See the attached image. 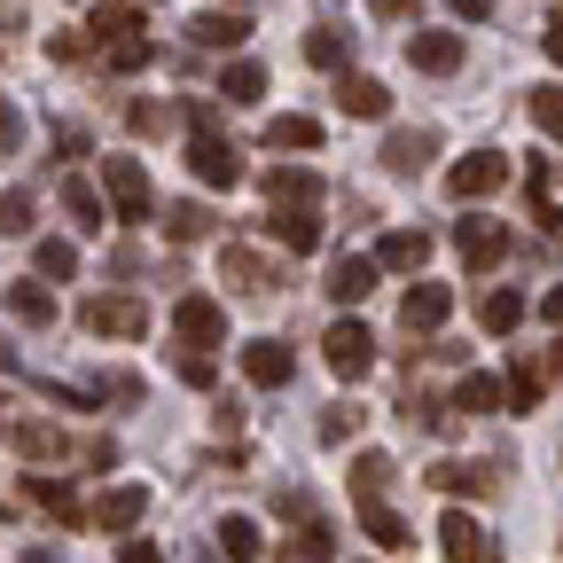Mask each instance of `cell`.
<instances>
[{"label":"cell","instance_id":"6","mask_svg":"<svg viewBox=\"0 0 563 563\" xmlns=\"http://www.w3.org/2000/svg\"><path fill=\"white\" fill-rule=\"evenodd\" d=\"M439 548H446V563H501L470 509H446V517H439Z\"/></svg>","mask_w":563,"mask_h":563},{"label":"cell","instance_id":"45","mask_svg":"<svg viewBox=\"0 0 563 563\" xmlns=\"http://www.w3.org/2000/svg\"><path fill=\"white\" fill-rule=\"evenodd\" d=\"M102 391H110V399H141V376H125V368H110V376H102Z\"/></svg>","mask_w":563,"mask_h":563},{"label":"cell","instance_id":"38","mask_svg":"<svg viewBox=\"0 0 563 563\" xmlns=\"http://www.w3.org/2000/svg\"><path fill=\"white\" fill-rule=\"evenodd\" d=\"M40 274H47V282H70V274H79V251H70L63 235H47V243H40Z\"/></svg>","mask_w":563,"mask_h":563},{"label":"cell","instance_id":"23","mask_svg":"<svg viewBox=\"0 0 563 563\" xmlns=\"http://www.w3.org/2000/svg\"><path fill=\"white\" fill-rule=\"evenodd\" d=\"M9 313L24 329H47L55 321V298H47V282H9Z\"/></svg>","mask_w":563,"mask_h":563},{"label":"cell","instance_id":"10","mask_svg":"<svg viewBox=\"0 0 563 563\" xmlns=\"http://www.w3.org/2000/svg\"><path fill=\"white\" fill-rule=\"evenodd\" d=\"M422 258H431V235L422 228H391L376 243V274H422Z\"/></svg>","mask_w":563,"mask_h":563},{"label":"cell","instance_id":"29","mask_svg":"<svg viewBox=\"0 0 563 563\" xmlns=\"http://www.w3.org/2000/svg\"><path fill=\"white\" fill-rule=\"evenodd\" d=\"M399 477V462L391 454H361L352 462V493H361V501H384V485Z\"/></svg>","mask_w":563,"mask_h":563},{"label":"cell","instance_id":"5","mask_svg":"<svg viewBox=\"0 0 563 563\" xmlns=\"http://www.w3.org/2000/svg\"><path fill=\"white\" fill-rule=\"evenodd\" d=\"M79 321L95 336H141V329H150V306H141V298H87Z\"/></svg>","mask_w":563,"mask_h":563},{"label":"cell","instance_id":"21","mask_svg":"<svg viewBox=\"0 0 563 563\" xmlns=\"http://www.w3.org/2000/svg\"><path fill=\"white\" fill-rule=\"evenodd\" d=\"M266 228H274V243L290 251V258H298V251H321V220H313V211H274Z\"/></svg>","mask_w":563,"mask_h":563},{"label":"cell","instance_id":"11","mask_svg":"<svg viewBox=\"0 0 563 563\" xmlns=\"http://www.w3.org/2000/svg\"><path fill=\"white\" fill-rule=\"evenodd\" d=\"M407 63L431 70V79H446V70H462V32H415L407 40Z\"/></svg>","mask_w":563,"mask_h":563},{"label":"cell","instance_id":"36","mask_svg":"<svg viewBox=\"0 0 563 563\" xmlns=\"http://www.w3.org/2000/svg\"><path fill=\"white\" fill-rule=\"evenodd\" d=\"M16 446H24L32 462H63V454H70V446H63V431H47V422H24Z\"/></svg>","mask_w":563,"mask_h":563},{"label":"cell","instance_id":"33","mask_svg":"<svg viewBox=\"0 0 563 563\" xmlns=\"http://www.w3.org/2000/svg\"><path fill=\"white\" fill-rule=\"evenodd\" d=\"M165 235H173V243H203V235H211V211H203V203H173V211H165Z\"/></svg>","mask_w":563,"mask_h":563},{"label":"cell","instance_id":"25","mask_svg":"<svg viewBox=\"0 0 563 563\" xmlns=\"http://www.w3.org/2000/svg\"><path fill=\"white\" fill-rule=\"evenodd\" d=\"M361 532H368L376 548H407V540H415V532L399 525V509H391V501H361Z\"/></svg>","mask_w":563,"mask_h":563},{"label":"cell","instance_id":"49","mask_svg":"<svg viewBox=\"0 0 563 563\" xmlns=\"http://www.w3.org/2000/svg\"><path fill=\"white\" fill-rule=\"evenodd\" d=\"M540 47H548V55H555V63H563V16H555V24H548V32H540Z\"/></svg>","mask_w":563,"mask_h":563},{"label":"cell","instance_id":"43","mask_svg":"<svg viewBox=\"0 0 563 563\" xmlns=\"http://www.w3.org/2000/svg\"><path fill=\"white\" fill-rule=\"evenodd\" d=\"M125 125H133V133H157V125H165V110H157V102H133V110H125Z\"/></svg>","mask_w":563,"mask_h":563},{"label":"cell","instance_id":"47","mask_svg":"<svg viewBox=\"0 0 563 563\" xmlns=\"http://www.w3.org/2000/svg\"><path fill=\"white\" fill-rule=\"evenodd\" d=\"M16 133H24V125H16V110H9V102H0V157H9V150H16Z\"/></svg>","mask_w":563,"mask_h":563},{"label":"cell","instance_id":"7","mask_svg":"<svg viewBox=\"0 0 563 563\" xmlns=\"http://www.w3.org/2000/svg\"><path fill=\"white\" fill-rule=\"evenodd\" d=\"M454 251L470 258V274H485V266H501L509 228H501V220H462V228H454Z\"/></svg>","mask_w":563,"mask_h":563},{"label":"cell","instance_id":"35","mask_svg":"<svg viewBox=\"0 0 563 563\" xmlns=\"http://www.w3.org/2000/svg\"><path fill=\"white\" fill-rule=\"evenodd\" d=\"M306 63L336 70V63H344V24H313V32H306Z\"/></svg>","mask_w":563,"mask_h":563},{"label":"cell","instance_id":"14","mask_svg":"<svg viewBox=\"0 0 563 563\" xmlns=\"http://www.w3.org/2000/svg\"><path fill=\"white\" fill-rule=\"evenodd\" d=\"M141 517H150V493H141V485H110L102 501H95V525L102 532H133Z\"/></svg>","mask_w":563,"mask_h":563},{"label":"cell","instance_id":"18","mask_svg":"<svg viewBox=\"0 0 563 563\" xmlns=\"http://www.w3.org/2000/svg\"><path fill=\"white\" fill-rule=\"evenodd\" d=\"M501 407H509V415H532V407H540V361H532V352H517V361H509Z\"/></svg>","mask_w":563,"mask_h":563},{"label":"cell","instance_id":"9","mask_svg":"<svg viewBox=\"0 0 563 563\" xmlns=\"http://www.w3.org/2000/svg\"><path fill=\"white\" fill-rule=\"evenodd\" d=\"M173 336H180V344H220V336H228V313L211 306V298H180V306H173Z\"/></svg>","mask_w":563,"mask_h":563},{"label":"cell","instance_id":"48","mask_svg":"<svg viewBox=\"0 0 563 563\" xmlns=\"http://www.w3.org/2000/svg\"><path fill=\"white\" fill-rule=\"evenodd\" d=\"M540 321H555V329H563V282H555V290L540 298Z\"/></svg>","mask_w":563,"mask_h":563},{"label":"cell","instance_id":"24","mask_svg":"<svg viewBox=\"0 0 563 563\" xmlns=\"http://www.w3.org/2000/svg\"><path fill=\"white\" fill-rule=\"evenodd\" d=\"M454 407H462V415H501V376L470 368V376L454 384Z\"/></svg>","mask_w":563,"mask_h":563},{"label":"cell","instance_id":"1","mask_svg":"<svg viewBox=\"0 0 563 563\" xmlns=\"http://www.w3.org/2000/svg\"><path fill=\"white\" fill-rule=\"evenodd\" d=\"M102 188H110V220H118V228H141V220L157 211L150 173H141L133 157H102Z\"/></svg>","mask_w":563,"mask_h":563},{"label":"cell","instance_id":"42","mask_svg":"<svg viewBox=\"0 0 563 563\" xmlns=\"http://www.w3.org/2000/svg\"><path fill=\"white\" fill-rule=\"evenodd\" d=\"M361 422H368V407H329V415H321V439H329V446H344L352 431H361Z\"/></svg>","mask_w":563,"mask_h":563},{"label":"cell","instance_id":"53","mask_svg":"<svg viewBox=\"0 0 563 563\" xmlns=\"http://www.w3.org/2000/svg\"><path fill=\"white\" fill-rule=\"evenodd\" d=\"M548 361H555V376H563V344H555V352H548Z\"/></svg>","mask_w":563,"mask_h":563},{"label":"cell","instance_id":"41","mask_svg":"<svg viewBox=\"0 0 563 563\" xmlns=\"http://www.w3.org/2000/svg\"><path fill=\"white\" fill-rule=\"evenodd\" d=\"M150 55H157V40H150V32H133V40H110V70H141Z\"/></svg>","mask_w":563,"mask_h":563},{"label":"cell","instance_id":"4","mask_svg":"<svg viewBox=\"0 0 563 563\" xmlns=\"http://www.w3.org/2000/svg\"><path fill=\"white\" fill-rule=\"evenodd\" d=\"M509 180V157L501 150H477V157H462L454 173H446V196H462V203H485L493 188Z\"/></svg>","mask_w":563,"mask_h":563},{"label":"cell","instance_id":"13","mask_svg":"<svg viewBox=\"0 0 563 563\" xmlns=\"http://www.w3.org/2000/svg\"><path fill=\"white\" fill-rule=\"evenodd\" d=\"M24 493H32V501H40V509H47L55 525H70V532L87 525V501H79V493H70L63 477H40V470H32V477H24Z\"/></svg>","mask_w":563,"mask_h":563},{"label":"cell","instance_id":"8","mask_svg":"<svg viewBox=\"0 0 563 563\" xmlns=\"http://www.w3.org/2000/svg\"><path fill=\"white\" fill-rule=\"evenodd\" d=\"M243 376L258 384V391H282L298 376V361H290V344H274V336H258V344H243Z\"/></svg>","mask_w":563,"mask_h":563},{"label":"cell","instance_id":"22","mask_svg":"<svg viewBox=\"0 0 563 563\" xmlns=\"http://www.w3.org/2000/svg\"><path fill=\"white\" fill-rule=\"evenodd\" d=\"M517 321H525V290H493V298L477 306V329H485V336H517Z\"/></svg>","mask_w":563,"mask_h":563},{"label":"cell","instance_id":"44","mask_svg":"<svg viewBox=\"0 0 563 563\" xmlns=\"http://www.w3.org/2000/svg\"><path fill=\"white\" fill-rule=\"evenodd\" d=\"M180 384H196V391H211V361H203V352H188V361H180Z\"/></svg>","mask_w":563,"mask_h":563},{"label":"cell","instance_id":"37","mask_svg":"<svg viewBox=\"0 0 563 563\" xmlns=\"http://www.w3.org/2000/svg\"><path fill=\"white\" fill-rule=\"evenodd\" d=\"M32 188H9V196H0V235H32Z\"/></svg>","mask_w":563,"mask_h":563},{"label":"cell","instance_id":"27","mask_svg":"<svg viewBox=\"0 0 563 563\" xmlns=\"http://www.w3.org/2000/svg\"><path fill=\"white\" fill-rule=\"evenodd\" d=\"M220 266H228V282H235V290H274V258H258V251H243V243H235Z\"/></svg>","mask_w":563,"mask_h":563},{"label":"cell","instance_id":"54","mask_svg":"<svg viewBox=\"0 0 563 563\" xmlns=\"http://www.w3.org/2000/svg\"><path fill=\"white\" fill-rule=\"evenodd\" d=\"M133 9H150V0H133Z\"/></svg>","mask_w":563,"mask_h":563},{"label":"cell","instance_id":"3","mask_svg":"<svg viewBox=\"0 0 563 563\" xmlns=\"http://www.w3.org/2000/svg\"><path fill=\"white\" fill-rule=\"evenodd\" d=\"M188 173H196L203 188H235V180H243V157H235V141L196 133V141H188Z\"/></svg>","mask_w":563,"mask_h":563},{"label":"cell","instance_id":"12","mask_svg":"<svg viewBox=\"0 0 563 563\" xmlns=\"http://www.w3.org/2000/svg\"><path fill=\"white\" fill-rule=\"evenodd\" d=\"M446 313H454V290H446V282H415L407 306H399V321H407V329H422V336H431Z\"/></svg>","mask_w":563,"mask_h":563},{"label":"cell","instance_id":"16","mask_svg":"<svg viewBox=\"0 0 563 563\" xmlns=\"http://www.w3.org/2000/svg\"><path fill=\"white\" fill-rule=\"evenodd\" d=\"M266 196H274V211H306V203L321 196V180H313L306 165H274V173H266Z\"/></svg>","mask_w":563,"mask_h":563},{"label":"cell","instance_id":"34","mask_svg":"<svg viewBox=\"0 0 563 563\" xmlns=\"http://www.w3.org/2000/svg\"><path fill=\"white\" fill-rule=\"evenodd\" d=\"M141 24H150V16H141V9H95V24H87V32H95V40L110 47V40H133Z\"/></svg>","mask_w":563,"mask_h":563},{"label":"cell","instance_id":"40","mask_svg":"<svg viewBox=\"0 0 563 563\" xmlns=\"http://www.w3.org/2000/svg\"><path fill=\"white\" fill-rule=\"evenodd\" d=\"M532 125H540L548 141H563V87H540V95H532Z\"/></svg>","mask_w":563,"mask_h":563},{"label":"cell","instance_id":"28","mask_svg":"<svg viewBox=\"0 0 563 563\" xmlns=\"http://www.w3.org/2000/svg\"><path fill=\"white\" fill-rule=\"evenodd\" d=\"M63 211H70V220H79L87 235H102V220H110V203H102L87 180H63Z\"/></svg>","mask_w":563,"mask_h":563},{"label":"cell","instance_id":"19","mask_svg":"<svg viewBox=\"0 0 563 563\" xmlns=\"http://www.w3.org/2000/svg\"><path fill=\"white\" fill-rule=\"evenodd\" d=\"M188 32H196V47H243V40H251V16H228V9H203V16H196Z\"/></svg>","mask_w":563,"mask_h":563},{"label":"cell","instance_id":"30","mask_svg":"<svg viewBox=\"0 0 563 563\" xmlns=\"http://www.w3.org/2000/svg\"><path fill=\"white\" fill-rule=\"evenodd\" d=\"M266 141H274V150H321V125L290 110V118H274V125H266Z\"/></svg>","mask_w":563,"mask_h":563},{"label":"cell","instance_id":"17","mask_svg":"<svg viewBox=\"0 0 563 563\" xmlns=\"http://www.w3.org/2000/svg\"><path fill=\"white\" fill-rule=\"evenodd\" d=\"M368 290H376V258H336L329 266V298L336 306H361Z\"/></svg>","mask_w":563,"mask_h":563},{"label":"cell","instance_id":"15","mask_svg":"<svg viewBox=\"0 0 563 563\" xmlns=\"http://www.w3.org/2000/svg\"><path fill=\"white\" fill-rule=\"evenodd\" d=\"M336 110L344 118H391V87L384 79H352V70H344V79H336Z\"/></svg>","mask_w":563,"mask_h":563},{"label":"cell","instance_id":"31","mask_svg":"<svg viewBox=\"0 0 563 563\" xmlns=\"http://www.w3.org/2000/svg\"><path fill=\"white\" fill-rule=\"evenodd\" d=\"M431 485H439V493H454V501H462V493H485L493 477H485L477 462H439V470H431Z\"/></svg>","mask_w":563,"mask_h":563},{"label":"cell","instance_id":"26","mask_svg":"<svg viewBox=\"0 0 563 563\" xmlns=\"http://www.w3.org/2000/svg\"><path fill=\"white\" fill-rule=\"evenodd\" d=\"M220 555H228V563H258V555H266V532H258L251 517H228V525H220Z\"/></svg>","mask_w":563,"mask_h":563},{"label":"cell","instance_id":"32","mask_svg":"<svg viewBox=\"0 0 563 563\" xmlns=\"http://www.w3.org/2000/svg\"><path fill=\"white\" fill-rule=\"evenodd\" d=\"M220 95H228V102H258V95H266V70H258V63H228V70H220Z\"/></svg>","mask_w":563,"mask_h":563},{"label":"cell","instance_id":"52","mask_svg":"<svg viewBox=\"0 0 563 563\" xmlns=\"http://www.w3.org/2000/svg\"><path fill=\"white\" fill-rule=\"evenodd\" d=\"M0 368H24V361H16V344H9V336H0Z\"/></svg>","mask_w":563,"mask_h":563},{"label":"cell","instance_id":"50","mask_svg":"<svg viewBox=\"0 0 563 563\" xmlns=\"http://www.w3.org/2000/svg\"><path fill=\"white\" fill-rule=\"evenodd\" d=\"M454 16H470V24H477V16H493V0H454Z\"/></svg>","mask_w":563,"mask_h":563},{"label":"cell","instance_id":"39","mask_svg":"<svg viewBox=\"0 0 563 563\" xmlns=\"http://www.w3.org/2000/svg\"><path fill=\"white\" fill-rule=\"evenodd\" d=\"M298 555H306V563H321V555H336V525H321V517H306V525H298Z\"/></svg>","mask_w":563,"mask_h":563},{"label":"cell","instance_id":"2","mask_svg":"<svg viewBox=\"0 0 563 563\" xmlns=\"http://www.w3.org/2000/svg\"><path fill=\"white\" fill-rule=\"evenodd\" d=\"M321 344H329V368H336L344 384H361V376L376 368V336H368L361 321H336V329H329Z\"/></svg>","mask_w":563,"mask_h":563},{"label":"cell","instance_id":"51","mask_svg":"<svg viewBox=\"0 0 563 563\" xmlns=\"http://www.w3.org/2000/svg\"><path fill=\"white\" fill-rule=\"evenodd\" d=\"M368 9H376V16H407V9H415V0H368Z\"/></svg>","mask_w":563,"mask_h":563},{"label":"cell","instance_id":"46","mask_svg":"<svg viewBox=\"0 0 563 563\" xmlns=\"http://www.w3.org/2000/svg\"><path fill=\"white\" fill-rule=\"evenodd\" d=\"M118 563H165V548H150V540H125V548H118Z\"/></svg>","mask_w":563,"mask_h":563},{"label":"cell","instance_id":"20","mask_svg":"<svg viewBox=\"0 0 563 563\" xmlns=\"http://www.w3.org/2000/svg\"><path fill=\"white\" fill-rule=\"evenodd\" d=\"M431 157H439V133H391V141H384V165H391V173H422Z\"/></svg>","mask_w":563,"mask_h":563}]
</instances>
